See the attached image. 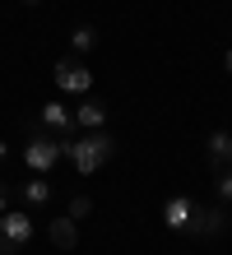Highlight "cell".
<instances>
[{"instance_id": "13", "label": "cell", "mask_w": 232, "mask_h": 255, "mask_svg": "<svg viewBox=\"0 0 232 255\" xmlns=\"http://www.w3.org/2000/svg\"><path fill=\"white\" fill-rule=\"evenodd\" d=\"M88 214H93V200H88V195H74V200H70V218L79 223V218H88Z\"/></svg>"}, {"instance_id": "10", "label": "cell", "mask_w": 232, "mask_h": 255, "mask_svg": "<svg viewBox=\"0 0 232 255\" xmlns=\"http://www.w3.org/2000/svg\"><path fill=\"white\" fill-rule=\"evenodd\" d=\"M209 158L219 162V167H223V162H232V134H228V130H214V134H209Z\"/></svg>"}, {"instance_id": "3", "label": "cell", "mask_w": 232, "mask_h": 255, "mask_svg": "<svg viewBox=\"0 0 232 255\" xmlns=\"http://www.w3.org/2000/svg\"><path fill=\"white\" fill-rule=\"evenodd\" d=\"M60 158H65V153H60V139H51V134H37V139L23 144V162H28L37 176H46Z\"/></svg>"}, {"instance_id": "4", "label": "cell", "mask_w": 232, "mask_h": 255, "mask_svg": "<svg viewBox=\"0 0 232 255\" xmlns=\"http://www.w3.org/2000/svg\"><path fill=\"white\" fill-rule=\"evenodd\" d=\"M51 79H56L60 93H88V88H93V70L79 65V61H60Z\"/></svg>"}, {"instance_id": "20", "label": "cell", "mask_w": 232, "mask_h": 255, "mask_svg": "<svg viewBox=\"0 0 232 255\" xmlns=\"http://www.w3.org/2000/svg\"><path fill=\"white\" fill-rule=\"evenodd\" d=\"M14 255H19V251H14Z\"/></svg>"}, {"instance_id": "11", "label": "cell", "mask_w": 232, "mask_h": 255, "mask_svg": "<svg viewBox=\"0 0 232 255\" xmlns=\"http://www.w3.org/2000/svg\"><path fill=\"white\" fill-rule=\"evenodd\" d=\"M70 47H74V51H93V47H98V28L79 23V28L70 33Z\"/></svg>"}, {"instance_id": "8", "label": "cell", "mask_w": 232, "mask_h": 255, "mask_svg": "<svg viewBox=\"0 0 232 255\" xmlns=\"http://www.w3.org/2000/svg\"><path fill=\"white\" fill-rule=\"evenodd\" d=\"M223 228H228L223 209H195V228H191V232H200V237H219Z\"/></svg>"}, {"instance_id": "1", "label": "cell", "mask_w": 232, "mask_h": 255, "mask_svg": "<svg viewBox=\"0 0 232 255\" xmlns=\"http://www.w3.org/2000/svg\"><path fill=\"white\" fill-rule=\"evenodd\" d=\"M60 153L74 162L79 176H93V172H102V162L116 153V139L107 130H88V134H79V139H60Z\"/></svg>"}, {"instance_id": "17", "label": "cell", "mask_w": 232, "mask_h": 255, "mask_svg": "<svg viewBox=\"0 0 232 255\" xmlns=\"http://www.w3.org/2000/svg\"><path fill=\"white\" fill-rule=\"evenodd\" d=\"M5 153H9V144H0V162H5Z\"/></svg>"}, {"instance_id": "9", "label": "cell", "mask_w": 232, "mask_h": 255, "mask_svg": "<svg viewBox=\"0 0 232 255\" xmlns=\"http://www.w3.org/2000/svg\"><path fill=\"white\" fill-rule=\"evenodd\" d=\"M42 126L46 130H70L74 126V112L65 107V102H42Z\"/></svg>"}, {"instance_id": "14", "label": "cell", "mask_w": 232, "mask_h": 255, "mask_svg": "<svg viewBox=\"0 0 232 255\" xmlns=\"http://www.w3.org/2000/svg\"><path fill=\"white\" fill-rule=\"evenodd\" d=\"M214 186H219L223 200H232V167H219V181H214Z\"/></svg>"}, {"instance_id": "12", "label": "cell", "mask_w": 232, "mask_h": 255, "mask_svg": "<svg viewBox=\"0 0 232 255\" xmlns=\"http://www.w3.org/2000/svg\"><path fill=\"white\" fill-rule=\"evenodd\" d=\"M23 195H28V204H46V200H51V186L37 176V181H28V186H23Z\"/></svg>"}, {"instance_id": "15", "label": "cell", "mask_w": 232, "mask_h": 255, "mask_svg": "<svg viewBox=\"0 0 232 255\" xmlns=\"http://www.w3.org/2000/svg\"><path fill=\"white\" fill-rule=\"evenodd\" d=\"M5 204H9V190H5V186H0V214H5Z\"/></svg>"}, {"instance_id": "6", "label": "cell", "mask_w": 232, "mask_h": 255, "mask_svg": "<svg viewBox=\"0 0 232 255\" xmlns=\"http://www.w3.org/2000/svg\"><path fill=\"white\" fill-rule=\"evenodd\" d=\"M74 121H79L84 130H102V126H107V102H98V98H84L79 107H74Z\"/></svg>"}, {"instance_id": "5", "label": "cell", "mask_w": 232, "mask_h": 255, "mask_svg": "<svg viewBox=\"0 0 232 255\" xmlns=\"http://www.w3.org/2000/svg\"><path fill=\"white\" fill-rule=\"evenodd\" d=\"M163 223H167L172 232H191V228H195V204L186 200V195H172V200L163 204Z\"/></svg>"}, {"instance_id": "18", "label": "cell", "mask_w": 232, "mask_h": 255, "mask_svg": "<svg viewBox=\"0 0 232 255\" xmlns=\"http://www.w3.org/2000/svg\"><path fill=\"white\" fill-rule=\"evenodd\" d=\"M0 255H14V251H5V246H0Z\"/></svg>"}, {"instance_id": "7", "label": "cell", "mask_w": 232, "mask_h": 255, "mask_svg": "<svg viewBox=\"0 0 232 255\" xmlns=\"http://www.w3.org/2000/svg\"><path fill=\"white\" fill-rule=\"evenodd\" d=\"M74 242H79V223H74L70 214L51 223V246L56 251H74Z\"/></svg>"}, {"instance_id": "2", "label": "cell", "mask_w": 232, "mask_h": 255, "mask_svg": "<svg viewBox=\"0 0 232 255\" xmlns=\"http://www.w3.org/2000/svg\"><path fill=\"white\" fill-rule=\"evenodd\" d=\"M28 242H33V218H28L23 209H5V214H0V246L23 251Z\"/></svg>"}, {"instance_id": "19", "label": "cell", "mask_w": 232, "mask_h": 255, "mask_svg": "<svg viewBox=\"0 0 232 255\" xmlns=\"http://www.w3.org/2000/svg\"><path fill=\"white\" fill-rule=\"evenodd\" d=\"M23 5H37V0H23Z\"/></svg>"}, {"instance_id": "16", "label": "cell", "mask_w": 232, "mask_h": 255, "mask_svg": "<svg viewBox=\"0 0 232 255\" xmlns=\"http://www.w3.org/2000/svg\"><path fill=\"white\" fill-rule=\"evenodd\" d=\"M223 65H228V74H232V51H228V56H223Z\"/></svg>"}]
</instances>
